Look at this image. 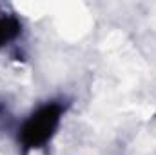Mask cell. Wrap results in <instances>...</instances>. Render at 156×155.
Instances as JSON below:
<instances>
[{
  "instance_id": "obj_1",
  "label": "cell",
  "mask_w": 156,
  "mask_h": 155,
  "mask_svg": "<svg viewBox=\"0 0 156 155\" xmlns=\"http://www.w3.org/2000/svg\"><path fill=\"white\" fill-rule=\"evenodd\" d=\"M62 117V106L45 104L29 117L20 130V142L26 150L42 148L56 131Z\"/></svg>"
},
{
  "instance_id": "obj_2",
  "label": "cell",
  "mask_w": 156,
  "mask_h": 155,
  "mask_svg": "<svg viewBox=\"0 0 156 155\" xmlns=\"http://www.w3.org/2000/svg\"><path fill=\"white\" fill-rule=\"evenodd\" d=\"M20 33V22L7 13H0V46L16 39Z\"/></svg>"
}]
</instances>
